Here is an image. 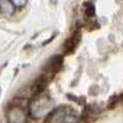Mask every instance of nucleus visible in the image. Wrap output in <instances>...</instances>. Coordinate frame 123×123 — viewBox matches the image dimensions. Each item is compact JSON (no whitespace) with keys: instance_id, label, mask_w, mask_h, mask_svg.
Returning <instances> with one entry per match:
<instances>
[{"instance_id":"1","label":"nucleus","mask_w":123,"mask_h":123,"mask_svg":"<svg viewBox=\"0 0 123 123\" xmlns=\"http://www.w3.org/2000/svg\"><path fill=\"white\" fill-rule=\"evenodd\" d=\"M52 106H53V102L49 97L38 96L31 104V113L36 118H41L52 110Z\"/></svg>"},{"instance_id":"2","label":"nucleus","mask_w":123,"mask_h":123,"mask_svg":"<svg viewBox=\"0 0 123 123\" xmlns=\"http://www.w3.org/2000/svg\"><path fill=\"white\" fill-rule=\"evenodd\" d=\"M50 119L58 123H76L79 117L76 112L73 111L70 107H59L53 111Z\"/></svg>"},{"instance_id":"3","label":"nucleus","mask_w":123,"mask_h":123,"mask_svg":"<svg viewBox=\"0 0 123 123\" xmlns=\"http://www.w3.org/2000/svg\"><path fill=\"white\" fill-rule=\"evenodd\" d=\"M7 123H26V115L20 107H12L7 111Z\"/></svg>"},{"instance_id":"4","label":"nucleus","mask_w":123,"mask_h":123,"mask_svg":"<svg viewBox=\"0 0 123 123\" xmlns=\"http://www.w3.org/2000/svg\"><path fill=\"white\" fill-rule=\"evenodd\" d=\"M0 9H1V11L4 14H11L14 11V5L12 3H9V1H0Z\"/></svg>"},{"instance_id":"5","label":"nucleus","mask_w":123,"mask_h":123,"mask_svg":"<svg viewBox=\"0 0 123 123\" xmlns=\"http://www.w3.org/2000/svg\"><path fill=\"white\" fill-rule=\"evenodd\" d=\"M26 3L25 1H12V5L16 7V6H24Z\"/></svg>"}]
</instances>
